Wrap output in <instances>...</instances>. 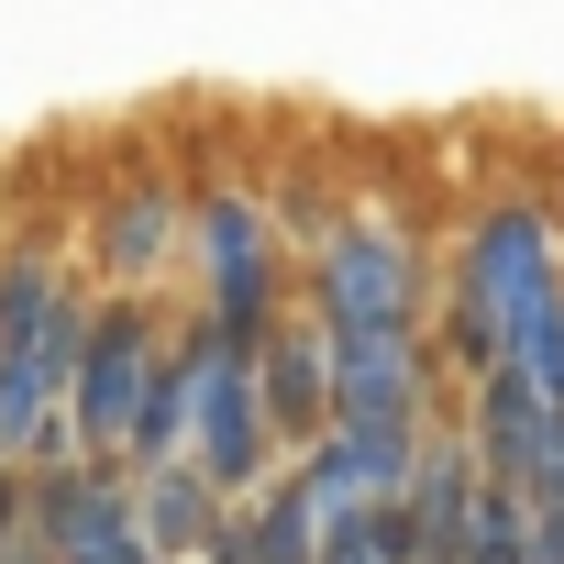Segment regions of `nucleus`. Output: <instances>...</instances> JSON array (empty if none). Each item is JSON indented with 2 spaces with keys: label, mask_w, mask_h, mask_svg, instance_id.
Listing matches in <instances>:
<instances>
[{
  "label": "nucleus",
  "mask_w": 564,
  "mask_h": 564,
  "mask_svg": "<svg viewBox=\"0 0 564 564\" xmlns=\"http://www.w3.org/2000/svg\"><path fill=\"white\" fill-rule=\"evenodd\" d=\"M78 322H89V276L56 243L0 254V465H56L67 454Z\"/></svg>",
  "instance_id": "f257e3e1"
},
{
  "label": "nucleus",
  "mask_w": 564,
  "mask_h": 564,
  "mask_svg": "<svg viewBox=\"0 0 564 564\" xmlns=\"http://www.w3.org/2000/svg\"><path fill=\"white\" fill-rule=\"evenodd\" d=\"M564 289V232L542 199H487L465 232H454V265H443V355L476 377V366H509V344L542 322V300Z\"/></svg>",
  "instance_id": "f03ea898"
},
{
  "label": "nucleus",
  "mask_w": 564,
  "mask_h": 564,
  "mask_svg": "<svg viewBox=\"0 0 564 564\" xmlns=\"http://www.w3.org/2000/svg\"><path fill=\"white\" fill-rule=\"evenodd\" d=\"M177 265H188V311L221 333V344H265L276 311H300V276H289V232H276V199L254 177H199L188 188V232H177Z\"/></svg>",
  "instance_id": "7ed1b4c3"
},
{
  "label": "nucleus",
  "mask_w": 564,
  "mask_h": 564,
  "mask_svg": "<svg viewBox=\"0 0 564 564\" xmlns=\"http://www.w3.org/2000/svg\"><path fill=\"white\" fill-rule=\"evenodd\" d=\"M300 311L322 333H432V254L388 210H322L311 265H300Z\"/></svg>",
  "instance_id": "20e7f679"
},
{
  "label": "nucleus",
  "mask_w": 564,
  "mask_h": 564,
  "mask_svg": "<svg viewBox=\"0 0 564 564\" xmlns=\"http://www.w3.org/2000/svg\"><path fill=\"white\" fill-rule=\"evenodd\" d=\"M155 366H166V300H144V289H89L78 366H67V454L122 465V454H133V421H144Z\"/></svg>",
  "instance_id": "39448f33"
},
{
  "label": "nucleus",
  "mask_w": 564,
  "mask_h": 564,
  "mask_svg": "<svg viewBox=\"0 0 564 564\" xmlns=\"http://www.w3.org/2000/svg\"><path fill=\"white\" fill-rule=\"evenodd\" d=\"M188 333H199V355H188V443H177V454H188L221 498H254L276 465H289L276 432H265V399H254V355L221 344L199 311H188Z\"/></svg>",
  "instance_id": "423d86ee"
},
{
  "label": "nucleus",
  "mask_w": 564,
  "mask_h": 564,
  "mask_svg": "<svg viewBox=\"0 0 564 564\" xmlns=\"http://www.w3.org/2000/svg\"><path fill=\"white\" fill-rule=\"evenodd\" d=\"M23 542L45 564H155L133 542V487L122 465H89V454H56V465H23Z\"/></svg>",
  "instance_id": "0eeeda50"
},
{
  "label": "nucleus",
  "mask_w": 564,
  "mask_h": 564,
  "mask_svg": "<svg viewBox=\"0 0 564 564\" xmlns=\"http://www.w3.org/2000/svg\"><path fill=\"white\" fill-rule=\"evenodd\" d=\"M177 232H188V188H177L166 166H122V177L89 199V254H78V276H89V289H144V300H166Z\"/></svg>",
  "instance_id": "6e6552de"
},
{
  "label": "nucleus",
  "mask_w": 564,
  "mask_h": 564,
  "mask_svg": "<svg viewBox=\"0 0 564 564\" xmlns=\"http://www.w3.org/2000/svg\"><path fill=\"white\" fill-rule=\"evenodd\" d=\"M432 432V421H421ZM421 432H377V421H322L300 454H289V487L311 498V520L333 531V520H366V509H388L399 487H410V454H421Z\"/></svg>",
  "instance_id": "1a4fd4ad"
},
{
  "label": "nucleus",
  "mask_w": 564,
  "mask_h": 564,
  "mask_svg": "<svg viewBox=\"0 0 564 564\" xmlns=\"http://www.w3.org/2000/svg\"><path fill=\"white\" fill-rule=\"evenodd\" d=\"M333 355V421H377V432H421L443 410L432 377V333H322Z\"/></svg>",
  "instance_id": "9d476101"
},
{
  "label": "nucleus",
  "mask_w": 564,
  "mask_h": 564,
  "mask_svg": "<svg viewBox=\"0 0 564 564\" xmlns=\"http://www.w3.org/2000/svg\"><path fill=\"white\" fill-rule=\"evenodd\" d=\"M476 454H465V432L454 421H432L421 432V454H410V487L388 498L399 509V531H410V564H454L465 553V531H476Z\"/></svg>",
  "instance_id": "9b49d317"
},
{
  "label": "nucleus",
  "mask_w": 564,
  "mask_h": 564,
  "mask_svg": "<svg viewBox=\"0 0 564 564\" xmlns=\"http://www.w3.org/2000/svg\"><path fill=\"white\" fill-rule=\"evenodd\" d=\"M254 399H265L276 454H300V443L333 421V355H322V322H311V311H276V322H265V344H254Z\"/></svg>",
  "instance_id": "f8f14e48"
},
{
  "label": "nucleus",
  "mask_w": 564,
  "mask_h": 564,
  "mask_svg": "<svg viewBox=\"0 0 564 564\" xmlns=\"http://www.w3.org/2000/svg\"><path fill=\"white\" fill-rule=\"evenodd\" d=\"M133 487V542L155 553V564H199L210 542H221V520H232V498L188 465V454H166V465H133L122 476Z\"/></svg>",
  "instance_id": "ddd939ff"
},
{
  "label": "nucleus",
  "mask_w": 564,
  "mask_h": 564,
  "mask_svg": "<svg viewBox=\"0 0 564 564\" xmlns=\"http://www.w3.org/2000/svg\"><path fill=\"white\" fill-rule=\"evenodd\" d=\"M221 553H232V564H311V553H322V520H311V498L289 487V465H276L254 498H232Z\"/></svg>",
  "instance_id": "4468645a"
},
{
  "label": "nucleus",
  "mask_w": 564,
  "mask_h": 564,
  "mask_svg": "<svg viewBox=\"0 0 564 564\" xmlns=\"http://www.w3.org/2000/svg\"><path fill=\"white\" fill-rule=\"evenodd\" d=\"M509 366H520V377H531V388L564 410V289H553V300H542V322L509 344Z\"/></svg>",
  "instance_id": "2eb2a0df"
},
{
  "label": "nucleus",
  "mask_w": 564,
  "mask_h": 564,
  "mask_svg": "<svg viewBox=\"0 0 564 564\" xmlns=\"http://www.w3.org/2000/svg\"><path fill=\"white\" fill-rule=\"evenodd\" d=\"M0 564H45V553H34V542H12V553H0Z\"/></svg>",
  "instance_id": "dca6fc26"
}]
</instances>
